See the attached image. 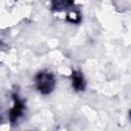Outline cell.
<instances>
[{
  "label": "cell",
  "mask_w": 131,
  "mask_h": 131,
  "mask_svg": "<svg viewBox=\"0 0 131 131\" xmlns=\"http://www.w3.org/2000/svg\"><path fill=\"white\" fill-rule=\"evenodd\" d=\"M130 118H131V111H130Z\"/></svg>",
  "instance_id": "cell-5"
},
{
  "label": "cell",
  "mask_w": 131,
  "mask_h": 131,
  "mask_svg": "<svg viewBox=\"0 0 131 131\" xmlns=\"http://www.w3.org/2000/svg\"><path fill=\"white\" fill-rule=\"evenodd\" d=\"M12 99H13V106L9 111V121L12 124H15L24 114L25 103L16 93L12 94Z\"/></svg>",
  "instance_id": "cell-2"
},
{
  "label": "cell",
  "mask_w": 131,
  "mask_h": 131,
  "mask_svg": "<svg viewBox=\"0 0 131 131\" xmlns=\"http://www.w3.org/2000/svg\"><path fill=\"white\" fill-rule=\"evenodd\" d=\"M71 78H72V84L74 89L76 91H83L85 88V81H84L83 75L78 71H74L72 73Z\"/></svg>",
  "instance_id": "cell-3"
},
{
  "label": "cell",
  "mask_w": 131,
  "mask_h": 131,
  "mask_svg": "<svg viewBox=\"0 0 131 131\" xmlns=\"http://www.w3.org/2000/svg\"><path fill=\"white\" fill-rule=\"evenodd\" d=\"M52 8L57 11H61L70 8L74 4V0H51Z\"/></svg>",
  "instance_id": "cell-4"
},
{
  "label": "cell",
  "mask_w": 131,
  "mask_h": 131,
  "mask_svg": "<svg viewBox=\"0 0 131 131\" xmlns=\"http://www.w3.org/2000/svg\"><path fill=\"white\" fill-rule=\"evenodd\" d=\"M35 84L37 90L41 94L47 95L51 93L55 87V77L48 71L39 72L35 77Z\"/></svg>",
  "instance_id": "cell-1"
}]
</instances>
